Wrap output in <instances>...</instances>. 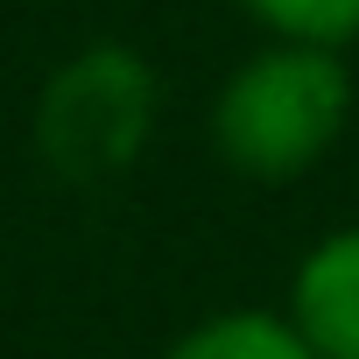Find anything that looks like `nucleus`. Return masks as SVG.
I'll return each instance as SVG.
<instances>
[{"mask_svg":"<svg viewBox=\"0 0 359 359\" xmlns=\"http://www.w3.org/2000/svg\"><path fill=\"white\" fill-rule=\"evenodd\" d=\"M345 120H352L345 57L303 43H261L212 92L205 134L212 155L247 184H296L345 141Z\"/></svg>","mask_w":359,"mask_h":359,"instance_id":"1","label":"nucleus"},{"mask_svg":"<svg viewBox=\"0 0 359 359\" xmlns=\"http://www.w3.org/2000/svg\"><path fill=\"white\" fill-rule=\"evenodd\" d=\"M162 78L134 43H85L36 92V155L64 184H113L155 134Z\"/></svg>","mask_w":359,"mask_h":359,"instance_id":"2","label":"nucleus"},{"mask_svg":"<svg viewBox=\"0 0 359 359\" xmlns=\"http://www.w3.org/2000/svg\"><path fill=\"white\" fill-rule=\"evenodd\" d=\"M282 317L317 359H359V219L296 254Z\"/></svg>","mask_w":359,"mask_h":359,"instance_id":"3","label":"nucleus"},{"mask_svg":"<svg viewBox=\"0 0 359 359\" xmlns=\"http://www.w3.org/2000/svg\"><path fill=\"white\" fill-rule=\"evenodd\" d=\"M162 359H317L296 324L268 303H233V310H212L198 317L191 331H176Z\"/></svg>","mask_w":359,"mask_h":359,"instance_id":"4","label":"nucleus"},{"mask_svg":"<svg viewBox=\"0 0 359 359\" xmlns=\"http://www.w3.org/2000/svg\"><path fill=\"white\" fill-rule=\"evenodd\" d=\"M268 43H303L345 57L359 43V0H233Z\"/></svg>","mask_w":359,"mask_h":359,"instance_id":"5","label":"nucleus"}]
</instances>
